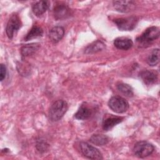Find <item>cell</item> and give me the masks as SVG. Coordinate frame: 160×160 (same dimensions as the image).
Returning <instances> with one entry per match:
<instances>
[{"label":"cell","mask_w":160,"mask_h":160,"mask_svg":"<svg viewBox=\"0 0 160 160\" xmlns=\"http://www.w3.org/2000/svg\"><path fill=\"white\" fill-rule=\"evenodd\" d=\"M68 109V103L64 100H57L50 107L49 111V119L52 121L61 119Z\"/></svg>","instance_id":"1"},{"label":"cell","mask_w":160,"mask_h":160,"mask_svg":"<svg viewBox=\"0 0 160 160\" xmlns=\"http://www.w3.org/2000/svg\"><path fill=\"white\" fill-rule=\"evenodd\" d=\"M159 29L156 26H151L147 28L141 36L136 38V41L141 46H145L151 42L158 39L159 36Z\"/></svg>","instance_id":"2"},{"label":"cell","mask_w":160,"mask_h":160,"mask_svg":"<svg viewBox=\"0 0 160 160\" xmlns=\"http://www.w3.org/2000/svg\"><path fill=\"white\" fill-rule=\"evenodd\" d=\"M154 150V147L148 141H141L135 144L133 151L134 154L141 158H146L151 155Z\"/></svg>","instance_id":"3"},{"label":"cell","mask_w":160,"mask_h":160,"mask_svg":"<svg viewBox=\"0 0 160 160\" xmlns=\"http://www.w3.org/2000/svg\"><path fill=\"white\" fill-rule=\"evenodd\" d=\"M108 106L116 113H123L129 108V103L122 97L113 96L108 101Z\"/></svg>","instance_id":"4"},{"label":"cell","mask_w":160,"mask_h":160,"mask_svg":"<svg viewBox=\"0 0 160 160\" xmlns=\"http://www.w3.org/2000/svg\"><path fill=\"white\" fill-rule=\"evenodd\" d=\"M81 152L88 159H102L101 152L95 147L90 145L86 142H81L79 144Z\"/></svg>","instance_id":"5"},{"label":"cell","mask_w":160,"mask_h":160,"mask_svg":"<svg viewBox=\"0 0 160 160\" xmlns=\"http://www.w3.org/2000/svg\"><path fill=\"white\" fill-rule=\"evenodd\" d=\"M114 22L121 31H131L136 27L138 18L136 16L121 18L114 19Z\"/></svg>","instance_id":"6"},{"label":"cell","mask_w":160,"mask_h":160,"mask_svg":"<svg viewBox=\"0 0 160 160\" xmlns=\"http://www.w3.org/2000/svg\"><path fill=\"white\" fill-rule=\"evenodd\" d=\"M21 26L20 18L16 14H13L10 17L6 26V32L8 37L9 39L13 38L14 34L18 31Z\"/></svg>","instance_id":"7"},{"label":"cell","mask_w":160,"mask_h":160,"mask_svg":"<svg viewBox=\"0 0 160 160\" xmlns=\"http://www.w3.org/2000/svg\"><path fill=\"white\" fill-rule=\"evenodd\" d=\"M53 14L56 20H62L69 18L71 15V9L62 3L56 4L53 9Z\"/></svg>","instance_id":"8"},{"label":"cell","mask_w":160,"mask_h":160,"mask_svg":"<svg viewBox=\"0 0 160 160\" xmlns=\"http://www.w3.org/2000/svg\"><path fill=\"white\" fill-rule=\"evenodd\" d=\"M112 3L114 9L121 12H128L135 6V3L132 1H114Z\"/></svg>","instance_id":"9"},{"label":"cell","mask_w":160,"mask_h":160,"mask_svg":"<svg viewBox=\"0 0 160 160\" xmlns=\"http://www.w3.org/2000/svg\"><path fill=\"white\" fill-rule=\"evenodd\" d=\"M124 118L120 116H115L111 114L109 116L103 120L102 128L105 131H108L112 129L116 124L120 123Z\"/></svg>","instance_id":"10"},{"label":"cell","mask_w":160,"mask_h":160,"mask_svg":"<svg viewBox=\"0 0 160 160\" xmlns=\"http://www.w3.org/2000/svg\"><path fill=\"white\" fill-rule=\"evenodd\" d=\"M92 114V109L86 104V103H83L80 106L74 116L78 119L85 120L89 119Z\"/></svg>","instance_id":"11"},{"label":"cell","mask_w":160,"mask_h":160,"mask_svg":"<svg viewBox=\"0 0 160 160\" xmlns=\"http://www.w3.org/2000/svg\"><path fill=\"white\" fill-rule=\"evenodd\" d=\"M139 76L144 83L148 86L152 85L158 80V76L156 73L151 71L144 70L140 72Z\"/></svg>","instance_id":"12"},{"label":"cell","mask_w":160,"mask_h":160,"mask_svg":"<svg viewBox=\"0 0 160 160\" xmlns=\"http://www.w3.org/2000/svg\"><path fill=\"white\" fill-rule=\"evenodd\" d=\"M114 45L116 48L119 49L128 50L132 46L133 42L132 40L129 38L121 37L114 39Z\"/></svg>","instance_id":"13"},{"label":"cell","mask_w":160,"mask_h":160,"mask_svg":"<svg viewBox=\"0 0 160 160\" xmlns=\"http://www.w3.org/2000/svg\"><path fill=\"white\" fill-rule=\"evenodd\" d=\"M64 29L61 26L53 27L49 31V37L53 42H59L64 36Z\"/></svg>","instance_id":"14"},{"label":"cell","mask_w":160,"mask_h":160,"mask_svg":"<svg viewBox=\"0 0 160 160\" xmlns=\"http://www.w3.org/2000/svg\"><path fill=\"white\" fill-rule=\"evenodd\" d=\"M48 2H49L47 1H40L36 2L32 7L33 13L36 16H40L43 14L48 8Z\"/></svg>","instance_id":"15"},{"label":"cell","mask_w":160,"mask_h":160,"mask_svg":"<svg viewBox=\"0 0 160 160\" xmlns=\"http://www.w3.org/2000/svg\"><path fill=\"white\" fill-rule=\"evenodd\" d=\"M105 48V44L101 41H96L89 44L84 50L86 54H92L102 51Z\"/></svg>","instance_id":"16"},{"label":"cell","mask_w":160,"mask_h":160,"mask_svg":"<svg viewBox=\"0 0 160 160\" xmlns=\"http://www.w3.org/2000/svg\"><path fill=\"white\" fill-rule=\"evenodd\" d=\"M39 48V44L38 43H32L23 46L21 49V52L23 57L28 56L34 53Z\"/></svg>","instance_id":"17"},{"label":"cell","mask_w":160,"mask_h":160,"mask_svg":"<svg viewBox=\"0 0 160 160\" xmlns=\"http://www.w3.org/2000/svg\"><path fill=\"white\" fill-rule=\"evenodd\" d=\"M89 141L96 146H103L109 142V138L104 134H94L90 138Z\"/></svg>","instance_id":"18"},{"label":"cell","mask_w":160,"mask_h":160,"mask_svg":"<svg viewBox=\"0 0 160 160\" xmlns=\"http://www.w3.org/2000/svg\"><path fill=\"white\" fill-rule=\"evenodd\" d=\"M43 34L42 29L38 26H34L24 37V41H29L37 37L42 36Z\"/></svg>","instance_id":"19"},{"label":"cell","mask_w":160,"mask_h":160,"mask_svg":"<svg viewBox=\"0 0 160 160\" xmlns=\"http://www.w3.org/2000/svg\"><path fill=\"white\" fill-rule=\"evenodd\" d=\"M159 54L160 52L159 49H153L148 58L147 62L148 64L151 66L157 65L159 62Z\"/></svg>","instance_id":"20"},{"label":"cell","mask_w":160,"mask_h":160,"mask_svg":"<svg viewBox=\"0 0 160 160\" xmlns=\"http://www.w3.org/2000/svg\"><path fill=\"white\" fill-rule=\"evenodd\" d=\"M117 88L122 94L127 97H132L133 96V91L132 88L125 83H119L117 86Z\"/></svg>","instance_id":"21"},{"label":"cell","mask_w":160,"mask_h":160,"mask_svg":"<svg viewBox=\"0 0 160 160\" xmlns=\"http://www.w3.org/2000/svg\"><path fill=\"white\" fill-rule=\"evenodd\" d=\"M36 146V149L38 150V151L41 152H44L48 150L49 144L44 139H40L37 141Z\"/></svg>","instance_id":"22"},{"label":"cell","mask_w":160,"mask_h":160,"mask_svg":"<svg viewBox=\"0 0 160 160\" xmlns=\"http://www.w3.org/2000/svg\"><path fill=\"white\" fill-rule=\"evenodd\" d=\"M6 68L5 65L3 64H1L0 66V80L1 81H2L4 79L6 78Z\"/></svg>","instance_id":"23"}]
</instances>
